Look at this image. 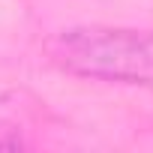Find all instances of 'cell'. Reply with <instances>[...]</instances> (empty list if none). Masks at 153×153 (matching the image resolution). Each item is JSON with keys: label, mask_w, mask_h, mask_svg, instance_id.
<instances>
[{"label": "cell", "mask_w": 153, "mask_h": 153, "mask_svg": "<svg viewBox=\"0 0 153 153\" xmlns=\"http://www.w3.org/2000/svg\"><path fill=\"white\" fill-rule=\"evenodd\" d=\"M45 57L60 72L78 78L153 90V30L69 27L45 42Z\"/></svg>", "instance_id": "cell-1"}]
</instances>
